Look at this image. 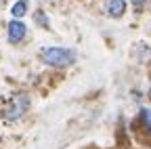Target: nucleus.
<instances>
[{"label":"nucleus","mask_w":151,"mask_h":149,"mask_svg":"<svg viewBox=\"0 0 151 149\" xmlns=\"http://www.w3.org/2000/svg\"><path fill=\"white\" fill-rule=\"evenodd\" d=\"M141 120H143V124H145L147 135L151 137V109H141Z\"/></svg>","instance_id":"423d86ee"},{"label":"nucleus","mask_w":151,"mask_h":149,"mask_svg":"<svg viewBox=\"0 0 151 149\" xmlns=\"http://www.w3.org/2000/svg\"><path fill=\"white\" fill-rule=\"evenodd\" d=\"M25 34H27V27L19 21V19H13L11 23H9V42L11 44H17V42H21L23 38H25Z\"/></svg>","instance_id":"7ed1b4c3"},{"label":"nucleus","mask_w":151,"mask_h":149,"mask_svg":"<svg viewBox=\"0 0 151 149\" xmlns=\"http://www.w3.org/2000/svg\"><path fill=\"white\" fill-rule=\"evenodd\" d=\"M105 13L109 17H122L126 13V0H107L105 2Z\"/></svg>","instance_id":"20e7f679"},{"label":"nucleus","mask_w":151,"mask_h":149,"mask_svg":"<svg viewBox=\"0 0 151 149\" xmlns=\"http://www.w3.org/2000/svg\"><path fill=\"white\" fill-rule=\"evenodd\" d=\"M42 15H44L42 11H38V13H36V21H38V23H40V25H44V27H46V25H48V19H44V17H42Z\"/></svg>","instance_id":"0eeeda50"},{"label":"nucleus","mask_w":151,"mask_h":149,"mask_svg":"<svg viewBox=\"0 0 151 149\" xmlns=\"http://www.w3.org/2000/svg\"><path fill=\"white\" fill-rule=\"evenodd\" d=\"M29 97L23 95V92H19V95H13L4 107V120L6 122H15L19 120L21 116H25V111L29 109Z\"/></svg>","instance_id":"f03ea898"},{"label":"nucleus","mask_w":151,"mask_h":149,"mask_svg":"<svg viewBox=\"0 0 151 149\" xmlns=\"http://www.w3.org/2000/svg\"><path fill=\"white\" fill-rule=\"evenodd\" d=\"M11 15L15 19H21V17L27 15V0H17V2L11 6Z\"/></svg>","instance_id":"39448f33"},{"label":"nucleus","mask_w":151,"mask_h":149,"mask_svg":"<svg viewBox=\"0 0 151 149\" xmlns=\"http://www.w3.org/2000/svg\"><path fill=\"white\" fill-rule=\"evenodd\" d=\"M42 59L52 67H67V65H73L76 61V50L63 48V46H48L42 50Z\"/></svg>","instance_id":"f257e3e1"}]
</instances>
